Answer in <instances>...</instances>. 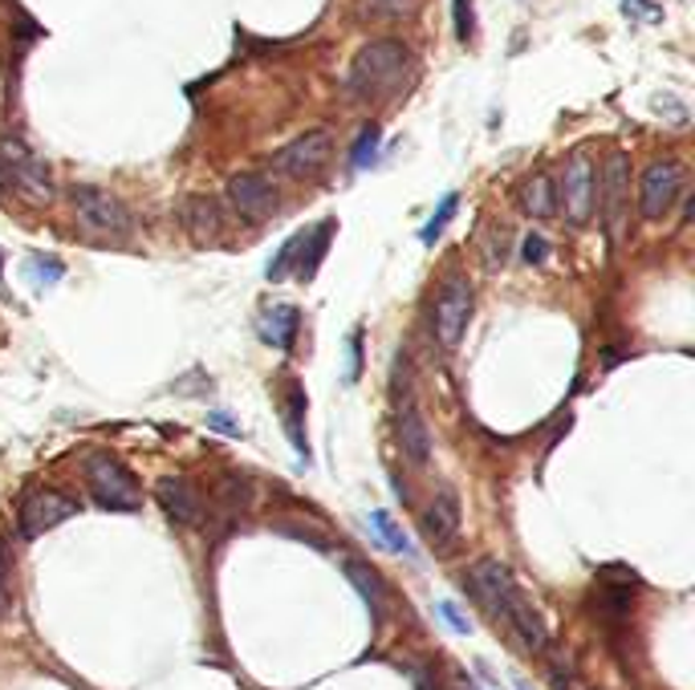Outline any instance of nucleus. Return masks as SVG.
Wrapping results in <instances>:
<instances>
[{
  "mask_svg": "<svg viewBox=\"0 0 695 690\" xmlns=\"http://www.w3.org/2000/svg\"><path fill=\"white\" fill-rule=\"evenodd\" d=\"M0 277H4V253H0Z\"/></svg>",
  "mask_w": 695,
  "mask_h": 690,
  "instance_id": "obj_35",
  "label": "nucleus"
},
{
  "mask_svg": "<svg viewBox=\"0 0 695 690\" xmlns=\"http://www.w3.org/2000/svg\"><path fill=\"white\" fill-rule=\"evenodd\" d=\"M155 500L163 504V512L175 520V524H188V528H203L208 524V508H203V496L196 491V483L184 476H163L155 483Z\"/></svg>",
  "mask_w": 695,
  "mask_h": 690,
  "instance_id": "obj_13",
  "label": "nucleus"
},
{
  "mask_svg": "<svg viewBox=\"0 0 695 690\" xmlns=\"http://www.w3.org/2000/svg\"><path fill=\"white\" fill-rule=\"evenodd\" d=\"M346 577L358 585V593H362V601L371 605V613H375V617H383V581H378L375 572L366 569V565H358V560H350Z\"/></svg>",
  "mask_w": 695,
  "mask_h": 690,
  "instance_id": "obj_22",
  "label": "nucleus"
},
{
  "mask_svg": "<svg viewBox=\"0 0 695 690\" xmlns=\"http://www.w3.org/2000/svg\"><path fill=\"white\" fill-rule=\"evenodd\" d=\"M81 476H86L90 496H95L102 508H110V512H134V508L143 504V488H139V479H134L131 471L114 459V455H107V452L86 455Z\"/></svg>",
  "mask_w": 695,
  "mask_h": 690,
  "instance_id": "obj_3",
  "label": "nucleus"
},
{
  "mask_svg": "<svg viewBox=\"0 0 695 690\" xmlns=\"http://www.w3.org/2000/svg\"><path fill=\"white\" fill-rule=\"evenodd\" d=\"M297 244H301V232H297L294 240H285V248L277 256H273V265H268L265 277L268 280H285L289 272H294V260H297Z\"/></svg>",
  "mask_w": 695,
  "mask_h": 690,
  "instance_id": "obj_26",
  "label": "nucleus"
},
{
  "mask_svg": "<svg viewBox=\"0 0 695 690\" xmlns=\"http://www.w3.org/2000/svg\"><path fill=\"white\" fill-rule=\"evenodd\" d=\"M399 447L402 455L411 459L415 467H428L431 464V426L423 419L419 407H407L399 419Z\"/></svg>",
  "mask_w": 695,
  "mask_h": 690,
  "instance_id": "obj_16",
  "label": "nucleus"
},
{
  "mask_svg": "<svg viewBox=\"0 0 695 690\" xmlns=\"http://www.w3.org/2000/svg\"><path fill=\"white\" fill-rule=\"evenodd\" d=\"M208 423H212L216 431H224V435H241V426H232V419H224V414H212Z\"/></svg>",
  "mask_w": 695,
  "mask_h": 690,
  "instance_id": "obj_34",
  "label": "nucleus"
},
{
  "mask_svg": "<svg viewBox=\"0 0 695 690\" xmlns=\"http://www.w3.org/2000/svg\"><path fill=\"white\" fill-rule=\"evenodd\" d=\"M69 200H74V212H78V224L86 232H98V236H126L131 232V212H126V203L114 200L110 191L102 187H74L69 191Z\"/></svg>",
  "mask_w": 695,
  "mask_h": 690,
  "instance_id": "obj_5",
  "label": "nucleus"
},
{
  "mask_svg": "<svg viewBox=\"0 0 695 690\" xmlns=\"http://www.w3.org/2000/svg\"><path fill=\"white\" fill-rule=\"evenodd\" d=\"M452 13H455V37H460V41H472V33H476V25H472V16H476V9H472V0H455Z\"/></svg>",
  "mask_w": 695,
  "mask_h": 690,
  "instance_id": "obj_28",
  "label": "nucleus"
},
{
  "mask_svg": "<svg viewBox=\"0 0 695 690\" xmlns=\"http://www.w3.org/2000/svg\"><path fill=\"white\" fill-rule=\"evenodd\" d=\"M9 598V557H4V545H0V605Z\"/></svg>",
  "mask_w": 695,
  "mask_h": 690,
  "instance_id": "obj_33",
  "label": "nucleus"
},
{
  "mask_svg": "<svg viewBox=\"0 0 695 690\" xmlns=\"http://www.w3.org/2000/svg\"><path fill=\"white\" fill-rule=\"evenodd\" d=\"M33 277H37V285H54V280L62 277V265H57L54 256H49V260L33 256Z\"/></svg>",
  "mask_w": 695,
  "mask_h": 690,
  "instance_id": "obj_30",
  "label": "nucleus"
},
{
  "mask_svg": "<svg viewBox=\"0 0 695 690\" xmlns=\"http://www.w3.org/2000/svg\"><path fill=\"white\" fill-rule=\"evenodd\" d=\"M378 138H383V131H378L375 122L371 126H362V134H358V143H354V151H350V167H366V163H375V155H378Z\"/></svg>",
  "mask_w": 695,
  "mask_h": 690,
  "instance_id": "obj_25",
  "label": "nucleus"
},
{
  "mask_svg": "<svg viewBox=\"0 0 695 690\" xmlns=\"http://www.w3.org/2000/svg\"><path fill=\"white\" fill-rule=\"evenodd\" d=\"M371 532H375V536L390 548V553H402V557H411V541H407V532L395 524V516H390V512L375 508V512H371Z\"/></svg>",
  "mask_w": 695,
  "mask_h": 690,
  "instance_id": "obj_21",
  "label": "nucleus"
},
{
  "mask_svg": "<svg viewBox=\"0 0 695 690\" xmlns=\"http://www.w3.org/2000/svg\"><path fill=\"white\" fill-rule=\"evenodd\" d=\"M334 227H338V220H321L318 227L301 232V244H297V268H294L301 280L318 277L321 260H326V248H330V240H334Z\"/></svg>",
  "mask_w": 695,
  "mask_h": 690,
  "instance_id": "obj_17",
  "label": "nucleus"
},
{
  "mask_svg": "<svg viewBox=\"0 0 695 690\" xmlns=\"http://www.w3.org/2000/svg\"><path fill=\"white\" fill-rule=\"evenodd\" d=\"M415 9H419V0H358V16H371V21H395Z\"/></svg>",
  "mask_w": 695,
  "mask_h": 690,
  "instance_id": "obj_23",
  "label": "nucleus"
},
{
  "mask_svg": "<svg viewBox=\"0 0 695 690\" xmlns=\"http://www.w3.org/2000/svg\"><path fill=\"white\" fill-rule=\"evenodd\" d=\"M594 183H598V175H594V163H589L586 151H577V155H570V163H565L562 171V183H558V203H562L565 220L574 227L589 224V215H594Z\"/></svg>",
  "mask_w": 695,
  "mask_h": 690,
  "instance_id": "obj_8",
  "label": "nucleus"
},
{
  "mask_svg": "<svg viewBox=\"0 0 695 690\" xmlns=\"http://www.w3.org/2000/svg\"><path fill=\"white\" fill-rule=\"evenodd\" d=\"M435 610H440L443 617H448V625H452L455 634H472V622H468V617H464L460 610H455V601H440Z\"/></svg>",
  "mask_w": 695,
  "mask_h": 690,
  "instance_id": "obj_31",
  "label": "nucleus"
},
{
  "mask_svg": "<svg viewBox=\"0 0 695 690\" xmlns=\"http://www.w3.org/2000/svg\"><path fill=\"white\" fill-rule=\"evenodd\" d=\"M0 175L25 191L29 200H49L54 196V183H49V167L29 151L21 138H0Z\"/></svg>",
  "mask_w": 695,
  "mask_h": 690,
  "instance_id": "obj_7",
  "label": "nucleus"
},
{
  "mask_svg": "<svg viewBox=\"0 0 695 690\" xmlns=\"http://www.w3.org/2000/svg\"><path fill=\"white\" fill-rule=\"evenodd\" d=\"M622 13L639 16V21H651V25H655L659 16H663L655 4H651V0H622Z\"/></svg>",
  "mask_w": 695,
  "mask_h": 690,
  "instance_id": "obj_29",
  "label": "nucleus"
},
{
  "mask_svg": "<svg viewBox=\"0 0 695 690\" xmlns=\"http://www.w3.org/2000/svg\"><path fill=\"white\" fill-rule=\"evenodd\" d=\"M460 524H464V512H460V496L455 488H440L431 508L423 512V536L435 553H448V548L460 541Z\"/></svg>",
  "mask_w": 695,
  "mask_h": 690,
  "instance_id": "obj_14",
  "label": "nucleus"
},
{
  "mask_svg": "<svg viewBox=\"0 0 695 690\" xmlns=\"http://www.w3.org/2000/svg\"><path fill=\"white\" fill-rule=\"evenodd\" d=\"M330 155H334L330 131H306L301 138H294L285 151L273 155V171L289 175V179H313L330 163Z\"/></svg>",
  "mask_w": 695,
  "mask_h": 690,
  "instance_id": "obj_10",
  "label": "nucleus"
},
{
  "mask_svg": "<svg viewBox=\"0 0 695 690\" xmlns=\"http://www.w3.org/2000/svg\"><path fill=\"white\" fill-rule=\"evenodd\" d=\"M455 208H460V196H455V191H448V196H443V200H440V212L431 215V220H428V227H423V232H419V236H423V244H435V240L443 236V227L452 224Z\"/></svg>",
  "mask_w": 695,
  "mask_h": 690,
  "instance_id": "obj_24",
  "label": "nucleus"
},
{
  "mask_svg": "<svg viewBox=\"0 0 695 690\" xmlns=\"http://www.w3.org/2000/svg\"><path fill=\"white\" fill-rule=\"evenodd\" d=\"M472 593L481 598V605L493 613L496 622L508 625V634L521 642L529 654L549 650V630L541 622V613L529 605V598L521 593V585L512 581V572L500 565V560H481L472 569Z\"/></svg>",
  "mask_w": 695,
  "mask_h": 690,
  "instance_id": "obj_1",
  "label": "nucleus"
},
{
  "mask_svg": "<svg viewBox=\"0 0 695 690\" xmlns=\"http://www.w3.org/2000/svg\"><path fill=\"white\" fill-rule=\"evenodd\" d=\"M472 318V285L464 277H448L443 289L435 292V313H431V333L443 349H455L464 342V330H468Z\"/></svg>",
  "mask_w": 695,
  "mask_h": 690,
  "instance_id": "obj_6",
  "label": "nucleus"
},
{
  "mask_svg": "<svg viewBox=\"0 0 695 690\" xmlns=\"http://www.w3.org/2000/svg\"><path fill=\"white\" fill-rule=\"evenodd\" d=\"M69 516H78V504H74L69 496H62V491L45 488V491H29L25 500H21L16 524H21V536H25V541H37L41 532L66 524Z\"/></svg>",
  "mask_w": 695,
  "mask_h": 690,
  "instance_id": "obj_11",
  "label": "nucleus"
},
{
  "mask_svg": "<svg viewBox=\"0 0 695 690\" xmlns=\"http://www.w3.org/2000/svg\"><path fill=\"white\" fill-rule=\"evenodd\" d=\"M228 203H232L236 215L261 224V220H268V215L277 212V187L256 171L232 175V179H228Z\"/></svg>",
  "mask_w": 695,
  "mask_h": 690,
  "instance_id": "obj_12",
  "label": "nucleus"
},
{
  "mask_svg": "<svg viewBox=\"0 0 695 690\" xmlns=\"http://www.w3.org/2000/svg\"><path fill=\"white\" fill-rule=\"evenodd\" d=\"M594 196H602V220L610 227V240L627 236V208H630V159L627 151H610L602 167V179L594 183Z\"/></svg>",
  "mask_w": 695,
  "mask_h": 690,
  "instance_id": "obj_4",
  "label": "nucleus"
},
{
  "mask_svg": "<svg viewBox=\"0 0 695 690\" xmlns=\"http://www.w3.org/2000/svg\"><path fill=\"white\" fill-rule=\"evenodd\" d=\"M415 74L411 45H402L395 37H378L371 45H362L350 66V98L358 102H387L395 93L407 90V81Z\"/></svg>",
  "mask_w": 695,
  "mask_h": 690,
  "instance_id": "obj_2",
  "label": "nucleus"
},
{
  "mask_svg": "<svg viewBox=\"0 0 695 690\" xmlns=\"http://www.w3.org/2000/svg\"><path fill=\"white\" fill-rule=\"evenodd\" d=\"M683 187V167L675 159H655L647 163V171L639 179V212L642 220H663L671 212V203L680 200Z\"/></svg>",
  "mask_w": 695,
  "mask_h": 690,
  "instance_id": "obj_9",
  "label": "nucleus"
},
{
  "mask_svg": "<svg viewBox=\"0 0 695 690\" xmlns=\"http://www.w3.org/2000/svg\"><path fill=\"white\" fill-rule=\"evenodd\" d=\"M285 431L294 438V447L309 459V438H306V390L297 382H289V394H285Z\"/></svg>",
  "mask_w": 695,
  "mask_h": 690,
  "instance_id": "obj_20",
  "label": "nucleus"
},
{
  "mask_svg": "<svg viewBox=\"0 0 695 690\" xmlns=\"http://www.w3.org/2000/svg\"><path fill=\"white\" fill-rule=\"evenodd\" d=\"M297 330H301V313L294 305H273L261 318V342H268L273 349H282V354L294 349Z\"/></svg>",
  "mask_w": 695,
  "mask_h": 690,
  "instance_id": "obj_18",
  "label": "nucleus"
},
{
  "mask_svg": "<svg viewBox=\"0 0 695 690\" xmlns=\"http://www.w3.org/2000/svg\"><path fill=\"white\" fill-rule=\"evenodd\" d=\"M505 244H508L505 227H496V232H493V240H488V268L505 265Z\"/></svg>",
  "mask_w": 695,
  "mask_h": 690,
  "instance_id": "obj_32",
  "label": "nucleus"
},
{
  "mask_svg": "<svg viewBox=\"0 0 695 690\" xmlns=\"http://www.w3.org/2000/svg\"><path fill=\"white\" fill-rule=\"evenodd\" d=\"M521 208L533 220H549L558 212V196H553V179L549 175H529L521 187Z\"/></svg>",
  "mask_w": 695,
  "mask_h": 690,
  "instance_id": "obj_19",
  "label": "nucleus"
},
{
  "mask_svg": "<svg viewBox=\"0 0 695 690\" xmlns=\"http://www.w3.org/2000/svg\"><path fill=\"white\" fill-rule=\"evenodd\" d=\"M179 224L196 244H212L224 232V215H220V203L212 196H188L179 203Z\"/></svg>",
  "mask_w": 695,
  "mask_h": 690,
  "instance_id": "obj_15",
  "label": "nucleus"
},
{
  "mask_svg": "<svg viewBox=\"0 0 695 690\" xmlns=\"http://www.w3.org/2000/svg\"><path fill=\"white\" fill-rule=\"evenodd\" d=\"M521 256H525V265H545L549 260V240L541 236V232H529L521 244Z\"/></svg>",
  "mask_w": 695,
  "mask_h": 690,
  "instance_id": "obj_27",
  "label": "nucleus"
}]
</instances>
